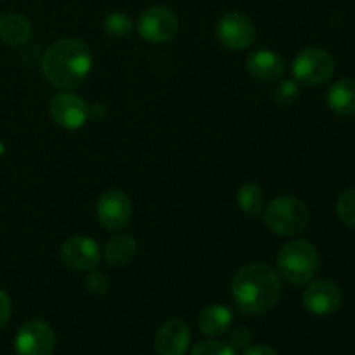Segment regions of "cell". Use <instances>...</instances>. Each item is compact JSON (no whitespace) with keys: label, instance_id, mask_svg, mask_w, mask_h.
I'll list each match as a JSON object with an SVG mask.
<instances>
[{"label":"cell","instance_id":"ac0fdd59","mask_svg":"<svg viewBox=\"0 0 355 355\" xmlns=\"http://www.w3.org/2000/svg\"><path fill=\"white\" fill-rule=\"evenodd\" d=\"M137 255V243L127 234H118L111 238L104 246V257L114 267L128 266Z\"/></svg>","mask_w":355,"mask_h":355},{"label":"cell","instance_id":"7402d4cb","mask_svg":"<svg viewBox=\"0 0 355 355\" xmlns=\"http://www.w3.org/2000/svg\"><path fill=\"white\" fill-rule=\"evenodd\" d=\"M336 214L350 227H355V187L347 189L336 201Z\"/></svg>","mask_w":355,"mask_h":355},{"label":"cell","instance_id":"30bf717a","mask_svg":"<svg viewBox=\"0 0 355 355\" xmlns=\"http://www.w3.org/2000/svg\"><path fill=\"white\" fill-rule=\"evenodd\" d=\"M302 304L311 314L329 315L338 311L342 304V291L333 281L318 279L304 290Z\"/></svg>","mask_w":355,"mask_h":355},{"label":"cell","instance_id":"4fadbf2b","mask_svg":"<svg viewBox=\"0 0 355 355\" xmlns=\"http://www.w3.org/2000/svg\"><path fill=\"white\" fill-rule=\"evenodd\" d=\"M191 329L180 319H172L158 329L155 347L158 355H184L189 349Z\"/></svg>","mask_w":355,"mask_h":355},{"label":"cell","instance_id":"d6986e66","mask_svg":"<svg viewBox=\"0 0 355 355\" xmlns=\"http://www.w3.org/2000/svg\"><path fill=\"white\" fill-rule=\"evenodd\" d=\"M239 208L248 215H259L266 205V196H263L262 187L257 184H243L236 194Z\"/></svg>","mask_w":355,"mask_h":355},{"label":"cell","instance_id":"9c48e42d","mask_svg":"<svg viewBox=\"0 0 355 355\" xmlns=\"http://www.w3.org/2000/svg\"><path fill=\"white\" fill-rule=\"evenodd\" d=\"M217 37L224 47L243 51L252 45L255 38V26L246 14L227 12L218 19Z\"/></svg>","mask_w":355,"mask_h":355},{"label":"cell","instance_id":"ffe728a7","mask_svg":"<svg viewBox=\"0 0 355 355\" xmlns=\"http://www.w3.org/2000/svg\"><path fill=\"white\" fill-rule=\"evenodd\" d=\"M298 97H300V85H298L297 80H281L274 85L272 101L279 107H286L290 104L297 103Z\"/></svg>","mask_w":355,"mask_h":355},{"label":"cell","instance_id":"d4e9b609","mask_svg":"<svg viewBox=\"0 0 355 355\" xmlns=\"http://www.w3.org/2000/svg\"><path fill=\"white\" fill-rule=\"evenodd\" d=\"M250 340H252V333L245 328H239L232 333L231 347L232 349H245V347L250 343Z\"/></svg>","mask_w":355,"mask_h":355},{"label":"cell","instance_id":"44dd1931","mask_svg":"<svg viewBox=\"0 0 355 355\" xmlns=\"http://www.w3.org/2000/svg\"><path fill=\"white\" fill-rule=\"evenodd\" d=\"M103 26L107 35L120 38L127 37V35L130 33L132 28H134V21H132V17L128 16V14L118 12L116 10V12H111L104 17Z\"/></svg>","mask_w":355,"mask_h":355},{"label":"cell","instance_id":"7a4b0ae2","mask_svg":"<svg viewBox=\"0 0 355 355\" xmlns=\"http://www.w3.org/2000/svg\"><path fill=\"white\" fill-rule=\"evenodd\" d=\"M92 61L89 45L75 38H64L45 51L42 68L51 85L69 90L78 87L87 78Z\"/></svg>","mask_w":355,"mask_h":355},{"label":"cell","instance_id":"2e32d148","mask_svg":"<svg viewBox=\"0 0 355 355\" xmlns=\"http://www.w3.org/2000/svg\"><path fill=\"white\" fill-rule=\"evenodd\" d=\"M326 103L336 114H342V116L355 114V80H336L328 89Z\"/></svg>","mask_w":355,"mask_h":355},{"label":"cell","instance_id":"484cf974","mask_svg":"<svg viewBox=\"0 0 355 355\" xmlns=\"http://www.w3.org/2000/svg\"><path fill=\"white\" fill-rule=\"evenodd\" d=\"M10 311H12L10 298L7 297L6 291L0 290V328H3V326H6V322L9 321Z\"/></svg>","mask_w":355,"mask_h":355},{"label":"cell","instance_id":"8fae6325","mask_svg":"<svg viewBox=\"0 0 355 355\" xmlns=\"http://www.w3.org/2000/svg\"><path fill=\"white\" fill-rule=\"evenodd\" d=\"M61 259L73 270H92L101 260L99 245L87 236H75L61 248Z\"/></svg>","mask_w":355,"mask_h":355},{"label":"cell","instance_id":"9a60e30c","mask_svg":"<svg viewBox=\"0 0 355 355\" xmlns=\"http://www.w3.org/2000/svg\"><path fill=\"white\" fill-rule=\"evenodd\" d=\"M232 321H234V315H232L231 309L225 307V305H208L207 309H203L198 319V324L200 329L207 336H220L231 329Z\"/></svg>","mask_w":355,"mask_h":355},{"label":"cell","instance_id":"6da1fadb","mask_svg":"<svg viewBox=\"0 0 355 355\" xmlns=\"http://www.w3.org/2000/svg\"><path fill=\"white\" fill-rule=\"evenodd\" d=\"M232 298L245 314H266L276 307L283 295L279 274L269 266L252 263L238 270L232 279Z\"/></svg>","mask_w":355,"mask_h":355},{"label":"cell","instance_id":"603a6c76","mask_svg":"<svg viewBox=\"0 0 355 355\" xmlns=\"http://www.w3.org/2000/svg\"><path fill=\"white\" fill-rule=\"evenodd\" d=\"M191 355H236V352L227 343L217 342V340H203L193 347Z\"/></svg>","mask_w":355,"mask_h":355},{"label":"cell","instance_id":"277c9868","mask_svg":"<svg viewBox=\"0 0 355 355\" xmlns=\"http://www.w3.org/2000/svg\"><path fill=\"white\" fill-rule=\"evenodd\" d=\"M266 224L276 234L295 236L307 227L309 210L297 198H276L266 210Z\"/></svg>","mask_w":355,"mask_h":355},{"label":"cell","instance_id":"5bb4252c","mask_svg":"<svg viewBox=\"0 0 355 355\" xmlns=\"http://www.w3.org/2000/svg\"><path fill=\"white\" fill-rule=\"evenodd\" d=\"M246 68L255 78L270 82V80H277L284 75L286 64L277 52L269 51V49H259L248 55Z\"/></svg>","mask_w":355,"mask_h":355},{"label":"cell","instance_id":"3957f363","mask_svg":"<svg viewBox=\"0 0 355 355\" xmlns=\"http://www.w3.org/2000/svg\"><path fill=\"white\" fill-rule=\"evenodd\" d=\"M319 269V255L309 241H291L281 248L277 255L279 277L291 284H305Z\"/></svg>","mask_w":355,"mask_h":355},{"label":"cell","instance_id":"7c38bea8","mask_svg":"<svg viewBox=\"0 0 355 355\" xmlns=\"http://www.w3.org/2000/svg\"><path fill=\"white\" fill-rule=\"evenodd\" d=\"M132 215V203L125 193L118 189L106 191L97 201V218L106 229H121Z\"/></svg>","mask_w":355,"mask_h":355},{"label":"cell","instance_id":"4316f807","mask_svg":"<svg viewBox=\"0 0 355 355\" xmlns=\"http://www.w3.org/2000/svg\"><path fill=\"white\" fill-rule=\"evenodd\" d=\"M243 355H277L276 350L267 345H252L246 347Z\"/></svg>","mask_w":355,"mask_h":355},{"label":"cell","instance_id":"ba28073f","mask_svg":"<svg viewBox=\"0 0 355 355\" xmlns=\"http://www.w3.org/2000/svg\"><path fill=\"white\" fill-rule=\"evenodd\" d=\"M49 113L52 120L62 128L76 130L89 121L90 107L83 99L71 92L55 94L49 103Z\"/></svg>","mask_w":355,"mask_h":355},{"label":"cell","instance_id":"8992f818","mask_svg":"<svg viewBox=\"0 0 355 355\" xmlns=\"http://www.w3.org/2000/svg\"><path fill=\"white\" fill-rule=\"evenodd\" d=\"M179 17L168 7H151L144 10L137 21V31L149 44H163L175 37Z\"/></svg>","mask_w":355,"mask_h":355},{"label":"cell","instance_id":"52a82bcc","mask_svg":"<svg viewBox=\"0 0 355 355\" xmlns=\"http://www.w3.org/2000/svg\"><path fill=\"white\" fill-rule=\"evenodd\" d=\"M17 355H52L55 347V335L44 321H28L16 335Z\"/></svg>","mask_w":355,"mask_h":355},{"label":"cell","instance_id":"5b68a950","mask_svg":"<svg viewBox=\"0 0 355 355\" xmlns=\"http://www.w3.org/2000/svg\"><path fill=\"white\" fill-rule=\"evenodd\" d=\"M335 73V59L324 49L309 47L298 52L293 61V75L305 85H321Z\"/></svg>","mask_w":355,"mask_h":355},{"label":"cell","instance_id":"e0dca14e","mask_svg":"<svg viewBox=\"0 0 355 355\" xmlns=\"http://www.w3.org/2000/svg\"><path fill=\"white\" fill-rule=\"evenodd\" d=\"M31 24L24 16L16 12L0 17V38L7 45H23L30 40Z\"/></svg>","mask_w":355,"mask_h":355},{"label":"cell","instance_id":"cb8c5ba5","mask_svg":"<svg viewBox=\"0 0 355 355\" xmlns=\"http://www.w3.org/2000/svg\"><path fill=\"white\" fill-rule=\"evenodd\" d=\"M85 284L90 291L101 295L107 290V286H110V281L106 279V276H104L103 272L92 269V270H89V276H87Z\"/></svg>","mask_w":355,"mask_h":355}]
</instances>
